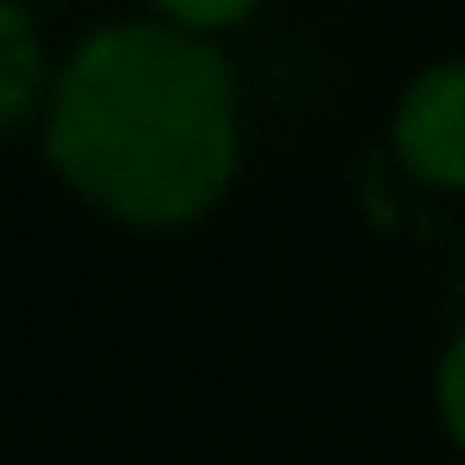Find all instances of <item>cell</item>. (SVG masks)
<instances>
[{
	"mask_svg": "<svg viewBox=\"0 0 465 465\" xmlns=\"http://www.w3.org/2000/svg\"><path fill=\"white\" fill-rule=\"evenodd\" d=\"M45 90V52L26 0H0V128H26L33 103Z\"/></svg>",
	"mask_w": 465,
	"mask_h": 465,
	"instance_id": "cell-3",
	"label": "cell"
},
{
	"mask_svg": "<svg viewBox=\"0 0 465 465\" xmlns=\"http://www.w3.org/2000/svg\"><path fill=\"white\" fill-rule=\"evenodd\" d=\"M389 153L427 192H465V58L427 64L389 115Z\"/></svg>",
	"mask_w": 465,
	"mask_h": 465,
	"instance_id": "cell-2",
	"label": "cell"
},
{
	"mask_svg": "<svg viewBox=\"0 0 465 465\" xmlns=\"http://www.w3.org/2000/svg\"><path fill=\"white\" fill-rule=\"evenodd\" d=\"M45 160L115 223H198L236 179V77L166 20L96 26L52 84Z\"/></svg>",
	"mask_w": 465,
	"mask_h": 465,
	"instance_id": "cell-1",
	"label": "cell"
},
{
	"mask_svg": "<svg viewBox=\"0 0 465 465\" xmlns=\"http://www.w3.org/2000/svg\"><path fill=\"white\" fill-rule=\"evenodd\" d=\"M433 401H440V427H446V440L465 452V331H459V338L446 344V357H440Z\"/></svg>",
	"mask_w": 465,
	"mask_h": 465,
	"instance_id": "cell-5",
	"label": "cell"
},
{
	"mask_svg": "<svg viewBox=\"0 0 465 465\" xmlns=\"http://www.w3.org/2000/svg\"><path fill=\"white\" fill-rule=\"evenodd\" d=\"M255 7H262V0H153V14H160L166 26H185V33H198V39L242 26Z\"/></svg>",
	"mask_w": 465,
	"mask_h": 465,
	"instance_id": "cell-4",
	"label": "cell"
}]
</instances>
